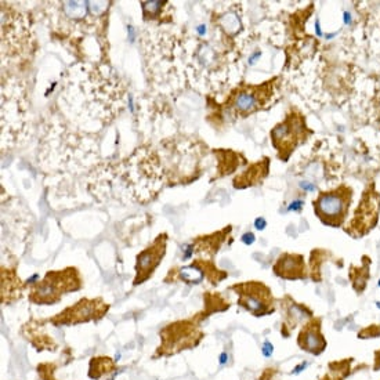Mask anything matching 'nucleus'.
I'll use <instances>...</instances> for the list:
<instances>
[{
	"mask_svg": "<svg viewBox=\"0 0 380 380\" xmlns=\"http://www.w3.org/2000/svg\"><path fill=\"white\" fill-rule=\"evenodd\" d=\"M166 242L167 237L163 234L153 240V243L145 250H142L137 256V263H136V280L134 285L142 284L144 281H147L155 268L159 266L162 257L166 253Z\"/></svg>",
	"mask_w": 380,
	"mask_h": 380,
	"instance_id": "0eeeda50",
	"label": "nucleus"
},
{
	"mask_svg": "<svg viewBox=\"0 0 380 380\" xmlns=\"http://www.w3.org/2000/svg\"><path fill=\"white\" fill-rule=\"evenodd\" d=\"M320 322V320H314L310 324H307L306 327L301 329L297 339L300 348L314 355H318L327 348V340L321 334Z\"/></svg>",
	"mask_w": 380,
	"mask_h": 380,
	"instance_id": "1a4fd4ad",
	"label": "nucleus"
},
{
	"mask_svg": "<svg viewBox=\"0 0 380 380\" xmlns=\"http://www.w3.org/2000/svg\"><path fill=\"white\" fill-rule=\"evenodd\" d=\"M379 286H380V281H379Z\"/></svg>",
	"mask_w": 380,
	"mask_h": 380,
	"instance_id": "b1692460",
	"label": "nucleus"
},
{
	"mask_svg": "<svg viewBox=\"0 0 380 380\" xmlns=\"http://www.w3.org/2000/svg\"><path fill=\"white\" fill-rule=\"evenodd\" d=\"M273 351H274L273 344H271L270 341H266V343L263 344V354H264L266 357H271V355H273Z\"/></svg>",
	"mask_w": 380,
	"mask_h": 380,
	"instance_id": "dca6fc26",
	"label": "nucleus"
},
{
	"mask_svg": "<svg viewBox=\"0 0 380 380\" xmlns=\"http://www.w3.org/2000/svg\"><path fill=\"white\" fill-rule=\"evenodd\" d=\"M376 306H378V307H379V308H380V303H378V304H376Z\"/></svg>",
	"mask_w": 380,
	"mask_h": 380,
	"instance_id": "5701e85b",
	"label": "nucleus"
},
{
	"mask_svg": "<svg viewBox=\"0 0 380 380\" xmlns=\"http://www.w3.org/2000/svg\"><path fill=\"white\" fill-rule=\"evenodd\" d=\"M380 210V196L376 192L368 191L361 200L360 207L357 209L353 221L350 223L348 233L353 235H364L374 227L378 221Z\"/></svg>",
	"mask_w": 380,
	"mask_h": 380,
	"instance_id": "6e6552de",
	"label": "nucleus"
},
{
	"mask_svg": "<svg viewBox=\"0 0 380 380\" xmlns=\"http://www.w3.org/2000/svg\"><path fill=\"white\" fill-rule=\"evenodd\" d=\"M376 355H380V351H376ZM378 361H380V360H376V362H378ZM379 368H380V362H379V364H378V365H376V367H375V369L378 371Z\"/></svg>",
	"mask_w": 380,
	"mask_h": 380,
	"instance_id": "4be33fe9",
	"label": "nucleus"
},
{
	"mask_svg": "<svg viewBox=\"0 0 380 380\" xmlns=\"http://www.w3.org/2000/svg\"><path fill=\"white\" fill-rule=\"evenodd\" d=\"M224 361H227V354H221V360H220V362H221V364H223V362H224Z\"/></svg>",
	"mask_w": 380,
	"mask_h": 380,
	"instance_id": "412c9836",
	"label": "nucleus"
},
{
	"mask_svg": "<svg viewBox=\"0 0 380 380\" xmlns=\"http://www.w3.org/2000/svg\"><path fill=\"white\" fill-rule=\"evenodd\" d=\"M108 311V304L101 299H83L79 300L75 306L68 307L60 315L51 318L54 325H76L80 322H87L92 320H100Z\"/></svg>",
	"mask_w": 380,
	"mask_h": 380,
	"instance_id": "423d86ee",
	"label": "nucleus"
},
{
	"mask_svg": "<svg viewBox=\"0 0 380 380\" xmlns=\"http://www.w3.org/2000/svg\"><path fill=\"white\" fill-rule=\"evenodd\" d=\"M242 240H243V243H246V245H252L254 242V235L252 233H246L243 234V237H242Z\"/></svg>",
	"mask_w": 380,
	"mask_h": 380,
	"instance_id": "f3484780",
	"label": "nucleus"
},
{
	"mask_svg": "<svg viewBox=\"0 0 380 380\" xmlns=\"http://www.w3.org/2000/svg\"><path fill=\"white\" fill-rule=\"evenodd\" d=\"M351 190L339 187L331 192H322L315 200V212L322 223L331 227H339L350 206Z\"/></svg>",
	"mask_w": 380,
	"mask_h": 380,
	"instance_id": "f03ea898",
	"label": "nucleus"
},
{
	"mask_svg": "<svg viewBox=\"0 0 380 380\" xmlns=\"http://www.w3.org/2000/svg\"><path fill=\"white\" fill-rule=\"evenodd\" d=\"M306 367H307V362H304L303 365H299V367L296 368V371H293V374H299V372H300V371H303V369H304Z\"/></svg>",
	"mask_w": 380,
	"mask_h": 380,
	"instance_id": "aec40b11",
	"label": "nucleus"
},
{
	"mask_svg": "<svg viewBox=\"0 0 380 380\" xmlns=\"http://www.w3.org/2000/svg\"><path fill=\"white\" fill-rule=\"evenodd\" d=\"M254 224H256V228H257V230H264L267 223L263 217H260V219H257V220L254 221Z\"/></svg>",
	"mask_w": 380,
	"mask_h": 380,
	"instance_id": "a211bd4d",
	"label": "nucleus"
},
{
	"mask_svg": "<svg viewBox=\"0 0 380 380\" xmlns=\"http://www.w3.org/2000/svg\"><path fill=\"white\" fill-rule=\"evenodd\" d=\"M274 273L285 280H300L306 278V268L303 256L300 254H284L274 266Z\"/></svg>",
	"mask_w": 380,
	"mask_h": 380,
	"instance_id": "9d476101",
	"label": "nucleus"
},
{
	"mask_svg": "<svg viewBox=\"0 0 380 380\" xmlns=\"http://www.w3.org/2000/svg\"><path fill=\"white\" fill-rule=\"evenodd\" d=\"M267 86H268V83L263 85L261 87H249L247 90L239 92L238 95H237V98H235V108H237V111L240 112V114H249L253 109H256V108L259 107V104L264 101V98H263L264 93H268V92L261 93Z\"/></svg>",
	"mask_w": 380,
	"mask_h": 380,
	"instance_id": "9b49d317",
	"label": "nucleus"
},
{
	"mask_svg": "<svg viewBox=\"0 0 380 380\" xmlns=\"http://www.w3.org/2000/svg\"><path fill=\"white\" fill-rule=\"evenodd\" d=\"M233 289L239 293V306L253 315H266L274 311L271 290L260 282L239 284L234 285Z\"/></svg>",
	"mask_w": 380,
	"mask_h": 380,
	"instance_id": "39448f33",
	"label": "nucleus"
},
{
	"mask_svg": "<svg viewBox=\"0 0 380 380\" xmlns=\"http://www.w3.org/2000/svg\"><path fill=\"white\" fill-rule=\"evenodd\" d=\"M114 369V362L108 357H97L90 362V372L89 376L92 379H100L102 375L108 374Z\"/></svg>",
	"mask_w": 380,
	"mask_h": 380,
	"instance_id": "ddd939ff",
	"label": "nucleus"
},
{
	"mask_svg": "<svg viewBox=\"0 0 380 380\" xmlns=\"http://www.w3.org/2000/svg\"><path fill=\"white\" fill-rule=\"evenodd\" d=\"M203 270L200 268H196V266L193 264L191 267H186V268H181L180 271V278L184 280L186 282H193V284H198L200 281L203 280Z\"/></svg>",
	"mask_w": 380,
	"mask_h": 380,
	"instance_id": "4468645a",
	"label": "nucleus"
},
{
	"mask_svg": "<svg viewBox=\"0 0 380 380\" xmlns=\"http://www.w3.org/2000/svg\"><path fill=\"white\" fill-rule=\"evenodd\" d=\"M304 122L299 115H287V118L271 132L274 147L284 160L293 152L296 145L304 139Z\"/></svg>",
	"mask_w": 380,
	"mask_h": 380,
	"instance_id": "20e7f679",
	"label": "nucleus"
},
{
	"mask_svg": "<svg viewBox=\"0 0 380 380\" xmlns=\"http://www.w3.org/2000/svg\"><path fill=\"white\" fill-rule=\"evenodd\" d=\"M301 206H303V202H301V200H296V202H293V203L289 206V210H299Z\"/></svg>",
	"mask_w": 380,
	"mask_h": 380,
	"instance_id": "6ab92c4d",
	"label": "nucleus"
},
{
	"mask_svg": "<svg viewBox=\"0 0 380 380\" xmlns=\"http://www.w3.org/2000/svg\"><path fill=\"white\" fill-rule=\"evenodd\" d=\"M160 336H162V346L156 351V354L159 355H169V354L179 353L186 348H192L203 337V334L198 331V328L190 321H183V322H176L169 325L162 331Z\"/></svg>",
	"mask_w": 380,
	"mask_h": 380,
	"instance_id": "7ed1b4c3",
	"label": "nucleus"
},
{
	"mask_svg": "<svg viewBox=\"0 0 380 380\" xmlns=\"http://www.w3.org/2000/svg\"><path fill=\"white\" fill-rule=\"evenodd\" d=\"M268 166H270V162L267 158L261 160V162H257L252 166L249 167V170H246L245 173L239 174L238 177H235L234 180V187L235 188H246L252 187L254 184L260 183L264 177L268 173Z\"/></svg>",
	"mask_w": 380,
	"mask_h": 380,
	"instance_id": "f8f14e48",
	"label": "nucleus"
},
{
	"mask_svg": "<svg viewBox=\"0 0 380 380\" xmlns=\"http://www.w3.org/2000/svg\"><path fill=\"white\" fill-rule=\"evenodd\" d=\"M162 1H147L144 3V10L149 14H156V10L159 8Z\"/></svg>",
	"mask_w": 380,
	"mask_h": 380,
	"instance_id": "2eb2a0df",
	"label": "nucleus"
},
{
	"mask_svg": "<svg viewBox=\"0 0 380 380\" xmlns=\"http://www.w3.org/2000/svg\"><path fill=\"white\" fill-rule=\"evenodd\" d=\"M80 286L82 280L74 267L62 271H51L32 289L29 299L36 304H54L60 300L62 294L78 290Z\"/></svg>",
	"mask_w": 380,
	"mask_h": 380,
	"instance_id": "f257e3e1",
	"label": "nucleus"
}]
</instances>
